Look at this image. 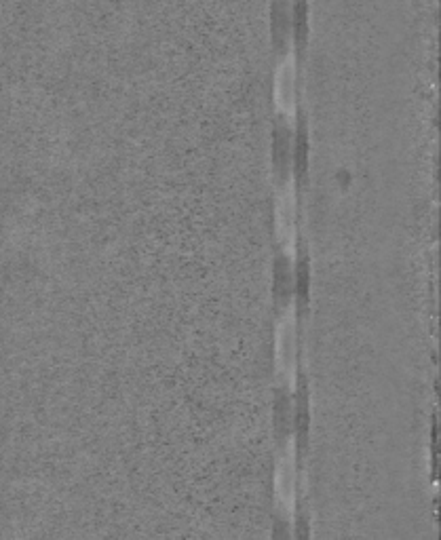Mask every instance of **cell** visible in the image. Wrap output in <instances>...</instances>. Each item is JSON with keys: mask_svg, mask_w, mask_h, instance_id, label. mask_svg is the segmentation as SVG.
Masks as SVG:
<instances>
[{"mask_svg": "<svg viewBox=\"0 0 441 540\" xmlns=\"http://www.w3.org/2000/svg\"><path fill=\"white\" fill-rule=\"evenodd\" d=\"M294 83H296V60L294 53L285 57L277 72V100L283 110L294 108Z\"/></svg>", "mask_w": 441, "mask_h": 540, "instance_id": "cell-1", "label": "cell"}]
</instances>
